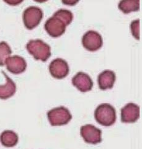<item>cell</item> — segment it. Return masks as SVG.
<instances>
[{"instance_id": "9c48e42d", "label": "cell", "mask_w": 142, "mask_h": 149, "mask_svg": "<svg viewBox=\"0 0 142 149\" xmlns=\"http://www.w3.org/2000/svg\"><path fill=\"white\" fill-rule=\"evenodd\" d=\"M2 79L0 81V99L6 100L15 94L16 85L3 71H1Z\"/></svg>"}, {"instance_id": "7c38bea8", "label": "cell", "mask_w": 142, "mask_h": 149, "mask_svg": "<svg viewBox=\"0 0 142 149\" xmlns=\"http://www.w3.org/2000/svg\"><path fill=\"white\" fill-rule=\"evenodd\" d=\"M5 64L8 70L15 74H19L24 72L27 67V63L23 57L19 56L9 57L6 59Z\"/></svg>"}, {"instance_id": "d6986e66", "label": "cell", "mask_w": 142, "mask_h": 149, "mask_svg": "<svg viewBox=\"0 0 142 149\" xmlns=\"http://www.w3.org/2000/svg\"><path fill=\"white\" fill-rule=\"evenodd\" d=\"M8 4L12 5V6H16V5L22 3L23 1H14V0H10V1H4Z\"/></svg>"}, {"instance_id": "5b68a950", "label": "cell", "mask_w": 142, "mask_h": 149, "mask_svg": "<svg viewBox=\"0 0 142 149\" xmlns=\"http://www.w3.org/2000/svg\"><path fill=\"white\" fill-rule=\"evenodd\" d=\"M43 18V10L36 6H30L23 13V22L25 27L28 30H33L36 27Z\"/></svg>"}, {"instance_id": "6da1fadb", "label": "cell", "mask_w": 142, "mask_h": 149, "mask_svg": "<svg viewBox=\"0 0 142 149\" xmlns=\"http://www.w3.org/2000/svg\"><path fill=\"white\" fill-rule=\"evenodd\" d=\"M73 19V14L69 10L61 9L46 20L44 29L51 37L58 38L65 32L66 27Z\"/></svg>"}, {"instance_id": "ac0fdd59", "label": "cell", "mask_w": 142, "mask_h": 149, "mask_svg": "<svg viewBox=\"0 0 142 149\" xmlns=\"http://www.w3.org/2000/svg\"><path fill=\"white\" fill-rule=\"evenodd\" d=\"M79 1H73V0H69V1H62V3L66 5H70V6H74Z\"/></svg>"}, {"instance_id": "2e32d148", "label": "cell", "mask_w": 142, "mask_h": 149, "mask_svg": "<svg viewBox=\"0 0 142 149\" xmlns=\"http://www.w3.org/2000/svg\"><path fill=\"white\" fill-rule=\"evenodd\" d=\"M12 51L9 45L5 41L0 42V66H4L6 59L11 54Z\"/></svg>"}, {"instance_id": "9a60e30c", "label": "cell", "mask_w": 142, "mask_h": 149, "mask_svg": "<svg viewBox=\"0 0 142 149\" xmlns=\"http://www.w3.org/2000/svg\"><path fill=\"white\" fill-rule=\"evenodd\" d=\"M118 8L124 14L139 11L140 9V1L138 0L121 1L118 4Z\"/></svg>"}, {"instance_id": "ba28073f", "label": "cell", "mask_w": 142, "mask_h": 149, "mask_svg": "<svg viewBox=\"0 0 142 149\" xmlns=\"http://www.w3.org/2000/svg\"><path fill=\"white\" fill-rule=\"evenodd\" d=\"M49 70L52 77L59 79L67 77L70 72L68 63L60 58H57L51 62Z\"/></svg>"}, {"instance_id": "277c9868", "label": "cell", "mask_w": 142, "mask_h": 149, "mask_svg": "<svg viewBox=\"0 0 142 149\" xmlns=\"http://www.w3.org/2000/svg\"><path fill=\"white\" fill-rule=\"evenodd\" d=\"M47 118L51 126L67 125L72 119V115L68 109L64 107L54 108L47 112Z\"/></svg>"}, {"instance_id": "e0dca14e", "label": "cell", "mask_w": 142, "mask_h": 149, "mask_svg": "<svg viewBox=\"0 0 142 149\" xmlns=\"http://www.w3.org/2000/svg\"><path fill=\"white\" fill-rule=\"evenodd\" d=\"M130 30L132 35L134 38L139 40H140V20L139 19L132 21L130 24Z\"/></svg>"}, {"instance_id": "4fadbf2b", "label": "cell", "mask_w": 142, "mask_h": 149, "mask_svg": "<svg viewBox=\"0 0 142 149\" xmlns=\"http://www.w3.org/2000/svg\"><path fill=\"white\" fill-rule=\"evenodd\" d=\"M116 74L113 71L106 70L99 74L98 84L101 90H107L113 88L116 81Z\"/></svg>"}, {"instance_id": "52a82bcc", "label": "cell", "mask_w": 142, "mask_h": 149, "mask_svg": "<svg viewBox=\"0 0 142 149\" xmlns=\"http://www.w3.org/2000/svg\"><path fill=\"white\" fill-rule=\"evenodd\" d=\"M80 134L84 141L91 144H97L102 141V130L92 125L81 126Z\"/></svg>"}, {"instance_id": "5bb4252c", "label": "cell", "mask_w": 142, "mask_h": 149, "mask_svg": "<svg viewBox=\"0 0 142 149\" xmlns=\"http://www.w3.org/2000/svg\"><path fill=\"white\" fill-rule=\"evenodd\" d=\"M1 144L6 147H12L17 145L19 142V136L15 132L10 130L3 131L0 136Z\"/></svg>"}, {"instance_id": "8992f818", "label": "cell", "mask_w": 142, "mask_h": 149, "mask_svg": "<svg viewBox=\"0 0 142 149\" xmlns=\"http://www.w3.org/2000/svg\"><path fill=\"white\" fill-rule=\"evenodd\" d=\"M82 44L84 47L89 51H96L103 45L102 37L96 31H88L83 35Z\"/></svg>"}, {"instance_id": "3957f363", "label": "cell", "mask_w": 142, "mask_h": 149, "mask_svg": "<svg viewBox=\"0 0 142 149\" xmlns=\"http://www.w3.org/2000/svg\"><path fill=\"white\" fill-rule=\"evenodd\" d=\"M26 48L36 61L46 62L51 56L50 46L41 40H30Z\"/></svg>"}, {"instance_id": "8fae6325", "label": "cell", "mask_w": 142, "mask_h": 149, "mask_svg": "<svg viewBox=\"0 0 142 149\" xmlns=\"http://www.w3.org/2000/svg\"><path fill=\"white\" fill-rule=\"evenodd\" d=\"M72 84L82 93L90 91L93 87V81L87 73L78 72L72 78Z\"/></svg>"}, {"instance_id": "30bf717a", "label": "cell", "mask_w": 142, "mask_h": 149, "mask_svg": "<svg viewBox=\"0 0 142 149\" xmlns=\"http://www.w3.org/2000/svg\"><path fill=\"white\" fill-rule=\"evenodd\" d=\"M121 121L125 123H134L140 118V107L134 103H129L121 109Z\"/></svg>"}, {"instance_id": "7a4b0ae2", "label": "cell", "mask_w": 142, "mask_h": 149, "mask_svg": "<svg viewBox=\"0 0 142 149\" xmlns=\"http://www.w3.org/2000/svg\"><path fill=\"white\" fill-rule=\"evenodd\" d=\"M95 119L97 123L104 126H111L116 120L115 109L109 104H102L95 110Z\"/></svg>"}]
</instances>
